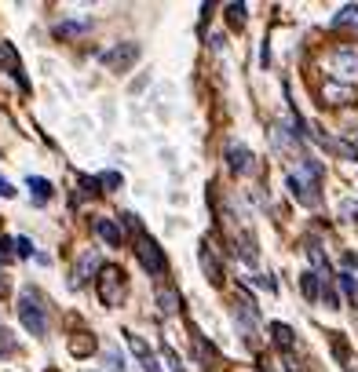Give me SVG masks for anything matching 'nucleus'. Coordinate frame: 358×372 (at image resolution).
Listing matches in <instances>:
<instances>
[{"mask_svg":"<svg viewBox=\"0 0 358 372\" xmlns=\"http://www.w3.org/2000/svg\"><path fill=\"white\" fill-rule=\"evenodd\" d=\"M318 175H322V168L314 164V161H304L297 172L289 175V190H292V197H297L300 205H318Z\"/></svg>","mask_w":358,"mask_h":372,"instance_id":"f257e3e1","label":"nucleus"},{"mask_svg":"<svg viewBox=\"0 0 358 372\" xmlns=\"http://www.w3.org/2000/svg\"><path fill=\"white\" fill-rule=\"evenodd\" d=\"M18 318H23V325L30 328L33 336H44L48 332V318H44V306H40V296L37 292H23V299H18Z\"/></svg>","mask_w":358,"mask_h":372,"instance_id":"f03ea898","label":"nucleus"},{"mask_svg":"<svg viewBox=\"0 0 358 372\" xmlns=\"http://www.w3.org/2000/svg\"><path fill=\"white\" fill-rule=\"evenodd\" d=\"M95 289H99V299L107 303V306H117V303H121V296H124V270H121V267H114V263H107V267L99 270Z\"/></svg>","mask_w":358,"mask_h":372,"instance_id":"7ed1b4c3","label":"nucleus"},{"mask_svg":"<svg viewBox=\"0 0 358 372\" xmlns=\"http://www.w3.org/2000/svg\"><path fill=\"white\" fill-rule=\"evenodd\" d=\"M136 256H139V263H143V270H150V274H165L168 270V259H165V252H161V245L154 237H136Z\"/></svg>","mask_w":358,"mask_h":372,"instance_id":"20e7f679","label":"nucleus"},{"mask_svg":"<svg viewBox=\"0 0 358 372\" xmlns=\"http://www.w3.org/2000/svg\"><path fill=\"white\" fill-rule=\"evenodd\" d=\"M333 77L336 80H358V52L354 48H340L333 55Z\"/></svg>","mask_w":358,"mask_h":372,"instance_id":"39448f33","label":"nucleus"},{"mask_svg":"<svg viewBox=\"0 0 358 372\" xmlns=\"http://www.w3.org/2000/svg\"><path fill=\"white\" fill-rule=\"evenodd\" d=\"M102 59H107L114 70H129V66L139 59V44H124V48H114L110 55H102Z\"/></svg>","mask_w":358,"mask_h":372,"instance_id":"423d86ee","label":"nucleus"},{"mask_svg":"<svg viewBox=\"0 0 358 372\" xmlns=\"http://www.w3.org/2000/svg\"><path fill=\"white\" fill-rule=\"evenodd\" d=\"M124 336H129V347H132V350H136V354L143 358L146 372H161V368H157V358L150 354V347H146V343H143V336H136V332H124Z\"/></svg>","mask_w":358,"mask_h":372,"instance_id":"0eeeda50","label":"nucleus"},{"mask_svg":"<svg viewBox=\"0 0 358 372\" xmlns=\"http://www.w3.org/2000/svg\"><path fill=\"white\" fill-rule=\"evenodd\" d=\"M95 230H99V237L107 241V245H121L124 241V230L114 223V219H95Z\"/></svg>","mask_w":358,"mask_h":372,"instance_id":"6e6552de","label":"nucleus"},{"mask_svg":"<svg viewBox=\"0 0 358 372\" xmlns=\"http://www.w3.org/2000/svg\"><path fill=\"white\" fill-rule=\"evenodd\" d=\"M201 270L208 274V281H213V284H223V270H220L213 248H208V241H205V248H201Z\"/></svg>","mask_w":358,"mask_h":372,"instance_id":"1a4fd4ad","label":"nucleus"},{"mask_svg":"<svg viewBox=\"0 0 358 372\" xmlns=\"http://www.w3.org/2000/svg\"><path fill=\"white\" fill-rule=\"evenodd\" d=\"M227 161H230V168H234V172H249L252 153H249L241 143H230V146H227Z\"/></svg>","mask_w":358,"mask_h":372,"instance_id":"9d476101","label":"nucleus"},{"mask_svg":"<svg viewBox=\"0 0 358 372\" xmlns=\"http://www.w3.org/2000/svg\"><path fill=\"white\" fill-rule=\"evenodd\" d=\"M0 66H8V70L23 80V62H18V52L11 48V44H0Z\"/></svg>","mask_w":358,"mask_h":372,"instance_id":"9b49d317","label":"nucleus"},{"mask_svg":"<svg viewBox=\"0 0 358 372\" xmlns=\"http://www.w3.org/2000/svg\"><path fill=\"white\" fill-rule=\"evenodd\" d=\"M270 336H275V343L285 350V354H289V350H292V328L289 325H282V321H275V325H270Z\"/></svg>","mask_w":358,"mask_h":372,"instance_id":"f8f14e48","label":"nucleus"},{"mask_svg":"<svg viewBox=\"0 0 358 372\" xmlns=\"http://www.w3.org/2000/svg\"><path fill=\"white\" fill-rule=\"evenodd\" d=\"M95 263H99V259H95V252H84V256H80V263H77V270H73V284H80L84 277H88V274L95 270Z\"/></svg>","mask_w":358,"mask_h":372,"instance_id":"ddd939ff","label":"nucleus"},{"mask_svg":"<svg viewBox=\"0 0 358 372\" xmlns=\"http://www.w3.org/2000/svg\"><path fill=\"white\" fill-rule=\"evenodd\" d=\"M70 350H73L77 358H84V354H92V350H95V340H92L88 332H77V336L70 340Z\"/></svg>","mask_w":358,"mask_h":372,"instance_id":"4468645a","label":"nucleus"},{"mask_svg":"<svg viewBox=\"0 0 358 372\" xmlns=\"http://www.w3.org/2000/svg\"><path fill=\"white\" fill-rule=\"evenodd\" d=\"M157 303H161V311H165V314L179 311V296H176L172 289H157Z\"/></svg>","mask_w":358,"mask_h":372,"instance_id":"2eb2a0df","label":"nucleus"},{"mask_svg":"<svg viewBox=\"0 0 358 372\" xmlns=\"http://www.w3.org/2000/svg\"><path fill=\"white\" fill-rule=\"evenodd\" d=\"M326 102H333V106H340V102H351V92L347 88H336V84H326Z\"/></svg>","mask_w":358,"mask_h":372,"instance_id":"dca6fc26","label":"nucleus"},{"mask_svg":"<svg viewBox=\"0 0 358 372\" xmlns=\"http://www.w3.org/2000/svg\"><path fill=\"white\" fill-rule=\"evenodd\" d=\"M30 190H33V197H37V205H44L48 197H52V183H48V179H33V175H30Z\"/></svg>","mask_w":358,"mask_h":372,"instance_id":"f3484780","label":"nucleus"},{"mask_svg":"<svg viewBox=\"0 0 358 372\" xmlns=\"http://www.w3.org/2000/svg\"><path fill=\"white\" fill-rule=\"evenodd\" d=\"M318 281H322L318 274H304V277H300V289H304L307 299H318Z\"/></svg>","mask_w":358,"mask_h":372,"instance_id":"a211bd4d","label":"nucleus"},{"mask_svg":"<svg viewBox=\"0 0 358 372\" xmlns=\"http://www.w3.org/2000/svg\"><path fill=\"white\" fill-rule=\"evenodd\" d=\"M333 26H358V8H344L333 18Z\"/></svg>","mask_w":358,"mask_h":372,"instance_id":"6ab92c4d","label":"nucleus"},{"mask_svg":"<svg viewBox=\"0 0 358 372\" xmlns=\"http://www.w3.org/2000/svg\"><path fill=\"white\" fill-rule=\"evenodd\" d=\"M227 18H230V26L241 30V26H245V4H230V8H227Z\"/></svg>","mask_w":358,"mask_h":372,"instance_id":"aec40b11","label":"nucleus"},{"mask_svg":"<svg viewBox=\"0 0 358 372\" xmlns=\"http://www.w3.org/2000/svg\"><path fill=\"white\" fill-rule=\"evenodd\" d=\"M4 354H15V336L8 332V328H0V358Z\"/></svg>","mask_w":358,"mask_h":372,"instance_id":"412c9836","label":"nucleus"},{"mask_svg":"<svg viewBox=\"0 0 358 372\" xmlns=\"http://www.w3.org/2000/svg\"><path fill=\"white\" fill-rule=\"evenodd\" d=\"M99 186H107V190H117V186H121V175H117V172H107V175H99Z\"/></svg>","mask_w":358,"mask_h":372,"instance_id":"4be33fe9","label":"nucleus"},{"mask_svg":"<svg viewBox=\"0 0 358 372\" xmlns=\"http://www.w3.org/2000/svg\"><path fill=\"white\" fill-rule=\"evenodd\" d=\"M340 284H344V292H347L351 299H358V281H354L351 274H340Z\"/></svg>","mask_w":358,"mask_h":372,"instance_id":"5701e85b","label":"nucleus"},{"mask_svg":"<svg viewBox=\"0 0 358 372\" xmlns=\"http://www.w3.org/2000/svg\"><path fill=\"white\" fill-rule=\"evenodd\" d=\"M15 252H11V241H0V263H11Z\"/></svg>","mask_w":358,"mask_h":372,"instance_id":"b1692460","label":"nucleus"},{"mask_svg":"<svg viewBox=\"0 0 358 372\" xmlns=\"http://www.w3.org/2000/svg\"><path fill=\"white\" fill-rule=\"evenodd\" d=\"M165 358H168V365H172V372H183V365H179V358H176L172 347H165Z\"/></svg>","mask_w":358,"mask_h":372,"instance_id":"393cba45","label":"nucleus"},{"mask_svg":"<svg viewBox=\"0 0 358 372\" xmlns=\"http://www.w3.org/2000/svg\"><path fill=\"white\" fill-rule=\"evenodd\" d=\"M15 248H18V256H30V252H33V248H30V237H18Z\"/></svg>","mask_w":358,"mask_h":372,"instance_id":"a878e982","label":"nucleus"},{"mask_svg":"<svg viewBox=\"0 0 358 372\" xmlns=\"http://www.w3.org/2000/svg\"><path fill=\"white\" fill-rule=\"evenodd\" d=\"M8 289H11V284H8V277L0 274V296H8Z\"/></svg>","mask_w":358,"mask_h":372,"instance_id":"bb28decb","label":"nucleus"},{"mask_svg":"<svg viewBox=\"0 0 358 372\" xmlns=\"http://www.w3.org/2000/svg\"><path fill=\"white\" fill-rule=\"evenodd\" d=\"M48 372H59V368H48Z\"/></svg>","mask_w":358,"mask_h":372,"instance_id":"cd10ccee","label":"nucleus"}]
</instances>
